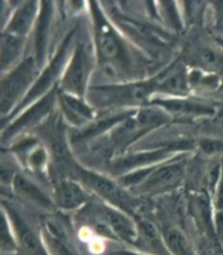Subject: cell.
<instances>
[{"instance_id": "cell-1", "label": "cell", "mask_w": 223, "mask_h": 255, "mask_svg": "<svg viewBox=\"0 0 223 255\" xmlns=\"http://www.w3.org/2000/svg\"><path fill=\"white\" fill-rule=\"evenodd\" d=\"M156 90L155 81L123 86L95 87L88 92L89 99L100 108L141 105Z\"/></svg>"}, {"instance_id": "cell-2", "label": "cell", "mask_w": 223, "mask_h": 255, "mask_svg": "<svg viewBox=\"0 0 223 255\" xmlns=\"http://www.w3.org/2000/svg\"><path fill=\"white\" fill-rule=\"evenodd\" d=\"M95 15V34L97 51L102 63L106 64L108 69H111V73L117 72L118 66H124V50L121 40L109 24L104 20L102 14L98 9H94Z\"/></svg>"}, {"instance_id": "cell-3", "label": "cell", "mask_w": 223, "mask_h": 255, "mask_svg": "<svg viewBox=\"0 0 223 255\" xmlns=\"http://www.w3.org/2000/svg\"><path fill=\"white\" fill-rule=\"evenodd\" d=\"M35 72V61L32 58L26 59L20 63L15 70L2 80L0 89V109L2 117L14 106L16 99L24 93L29 83L32 82Z\"/></svg>"}, {"instance_id": "cell-4", "label": "cell", "mask_w": 223, "mask_h": 255, "mask_svg": "<svg viewBox=\"0 0 223 255\" xmlns=\"http://www.w3.org/2000/svg\"><path fill=\"white\" fill-rule=\"evenodd\" d=\"M77 175L90 189L97 192L100 197L112 203L114 206H117L119 210H123L130 214L134 213L136 202L112 180L81 168H77Z\"/></svg>"}, {"instance_id": "cell-5", "label": "cell", "mask_w": 223, "mask_h": 255, "mask_svg": "<svg viewBox=\"0 0 223 255\" xmlns=\"http://www.w3.org/2000/svg\"><path fill=\"white\" fill-rule=\"evenodd\" d=\"M92 59L85 44H78L72 56L71 62L62 78V86L67 92L75 96H83L86 90V84Z\"/></svg>"}, {"instance_id": "cell-6", "label": "cell", "mask_w": 223, "mask_h": 255, "mask_svg": "<svg viewBox=\"0 0 223 255\" xmlns=\"http://www.w3.org/2000/svg\"><path fill=\"white\" fill-rule=\"evenodd\" d=\"M72 40H73V32L68 35V37L64 39L55 58H53L52 61L47 65V68L43 72V74L38 77V80L36 81L34 86L29 89V92L26 94L25 98L21 102L20 109L25 107L28 103L33 102L43 94L47 93V90L49 89L51 84L56 81L60 71L62 69V65L65 61V59H67V54L72 45Z\"/></svg>"}, {"instance_id": "cell-7", "label": "cell", "mask_w": 223, "mask_h": 255, "mask_svg": "<svg viewBox=\"0 0 223 255\" xmlns=\"http://www.w3.org/2000/svg\"><path fill=\"white\" fill-rule=\"evenodd\" d=\"M184 175L182 163H170L165 166L154 167L153 171L143 181L140 189L143 192L157 193L173 188L180 183Z\"/></svg>"}, {"instance_id": "cell-8", "label": "cell", "mask_w": 223, "mask_h": 255, "mask_svg": "<svg viewBox=\"0 0 223 255\" xmlns=\"http://www.w3.org/2000/svg\"><path fill=\"white\" fill-rule=\"evenodd\" d=\"M53 99H55V93H48L43 99H40L35 106L29 108L13 124L8 127V129L3 132V139L14 136L24 128H27V127H31L34 124L39 122L50 111L53 105Z\"/></svg>"}, {"instance_id": "cell-9", "label": "cell", "mask_w": 223, "mask_h": 255, "mask_svg": "<svg viewBox=\"0 0 223 255\" xmlns=\"http://www.w3.org/2000/svg\"><path fill=\"white\" fill-rule=\"evenodd\" d=\"M154 81L156 90L160 92L172 95H185L189 92L188 74L180 65L168 69Z\"/></svg>"}, {"instance_id": "cell-10", "label": "cell", "mask_w": 223, "mask_h": 255, "mask_svg": "<svg viewBox=\"0 0 223 255\" xmlns=\"http://www.w3.org/2000/svg\"><path fill=\"white\" fill-rule=\"evenodd\" d=\"M101 215L104 217L105 223L112 229L117 236L121 237L123 240L129 242H135L137 240L138 229L121 212L109 208L101 209Z\"/></svg>"}, {"instance_id": "cell-11", "label": "cell", "mask_w": 223, "mask_h": 255, "mask_svg": "<svg viewBox=\"0 0 223 255\" xmlns=\"http://www.w3.org/2000/svg\"><path fill=\"white\" fill-rule=\"evenodd\" d=\"M55 200L60 208L73 210L85 203L87 201V196L81 186L74 181L62 180L56 187Z\"/></svg>"}, {"instance_id": "cell-12", "label": "cell", "mask_w": 223, "mask_h": 255, "mask_svg": "<svg viewBox=\"0 0 223 255\" xmlns=\"http://www.w3.org/2000/svg\"><path fill=\"white\" fill-rule=\"evenodd\" d=\"M171 149H158L155 151H149V152L136 153L130 156L120 157L117 161H114L112 168L118 173L129 172L132 169H136L137 167H144L145 165H149L157 161H160L171 152Z\"/></svg>"}, {"instance_id": "cell-13", "label": "cell", "mask_w": 223, "mask_h": 255, "mask_svg": "<svg viewBox=\"0 0 223 255\" xmlns=\"http://www.w3.org/2000/svg\"><path fill=\"white\" fill-rule=\"evenodd\" d=\"M191 62L206 72L223 73V52L208 46H200L191 52Z\"/></svg>"}, {"instance_id": "cell-14", "label": "cell", "mask_w": 223, "mask_h": 255, "mask_svg": "<svg viewBox=\"0 0 223 255\" xmlns=\"http://www.w3.org/2000/svg\"><path fill=\"white\" fill-rule=\"evenodd\" d=\"M13 187L16 193L29 202L36 203L43 208H50L51 202L49 198L36 186L33 181L24 177L22 175H16L13 178Z\"/></svg>"}, {"instance_id": "cell-15", "label": "cell", "mask_w": 223, "mask_h": 255, "mask_svg": "<svg viewBox=\"0 0 223 255\" xmlns=\"http://www.w3.org/2000/svg\"><path fill=\"white\" fill-rule=\"evenodd\" d=\"M10 215L17 233V238L20 239L21 246L25 252L28 255H46L38 239L36 238L31 228L25 225L22 218L19 215H16L13 211H10Z\"/></svg>"}, {"instance_id": "cell-16", "label": "cell", "mask_w": 223, "mask_h": 255, "mask_svg": "<svg viewBox=\"0 0 223 255\" xmlns=\"http://www.w3.org/2000/svg\"><path fill=\"white\" fill-rule=\"evenodd\" d=\"M61 103L64 113L72 123L82 125L93 119L92 109L73 95H63Z\"/></svg>"}, {"instance_id": "cell-17", "label": "cell", "mask_w": 223, "mask_h": 255, "mask_svg": "<svg viewBox=\"0 0 223 255\" xmlns=\"http://www.w3.org/2000/svg\"><path fill=\"white\" fill-rule=\"evenodd\" d=\"M156 103L165 108L168 112L180 115H207L213 113V109L204 103L189 100H158Z\"/></svg>"}, {"instance_id": "cell-18", "label": "cell", "mask_w": 223, "mask_h": 255, "mask_svg": "<svg viewBox=\"0 0 223 255\" xmlns=\"http://www.w3.org/2000/svg\"><path fill=\"white\" fill-rule=\"evenodd\" d=\"M35 10V2L24 3L22 7H20L19 10L15 12L14 15L12 16L11 22L8 25L7 33L19 36V37L23 38V36L28 32V29L31 27L34 21Z\"/></svg>"}, {"instance_id": "cell-19", "label": "cell", "mask_w": 223, "mask_h": 255, "mask_svg": "<svg viewBox=\"0 0 223 255\" xmlns=\"http://www.w3.org/2000/svg\"><path fill=\"white\" fill-rule=\"evenodd\" d=\"M138 232H140V235H142L148 250L157 255H172L169 251L166 242L165 244L162 242L158 230L152 223L148 221H142L140 223V227H138Z\"/></svg>"}, {"instance_id": "cell-20", "label": "cell", "mask_w": 223, "mask_h": 255, "mask_svg": "<svg viewBox=\"0 0 223 255\" xmlns=\"http://www.w3.org/2000/svg\"><path fill=\"white\" fill-rule=\"evenodd\" d=\"M43 9L40 10L37 28H36V37H35V50H36V57H37V61H41V58L44 56L45 51V45H46V38L48 33V26L50 23V16H51V3L44 2Z\"/></svg>"}, {"instance_id": "cell-21", "label": "cell", "mask_w": 223, "mask_h": 255, "mask_svg": "<svg viewBox=\"0 0 223 255\" xmlns=\"http://www.w3.org/2000/svg\"><path fill=\"white\" fill-rule=\"evenodd\" d=\"M23 38L9 33H3L1 37V66L4 70L13 63L22 49Z\"/></svg>"}, {"instance_id": "cell-22", "label": "cell", "mask_w": 223, "mask_h": 255, "mask_svg": "<svg viewBox=\"0 0 223 255\" xmlns=\"http://www.w3.org/2000/svg\"><path fill=\"white\" fill-rule=\"evenodd\" d=\"M166 245L172 255H196L189 241L177 229H169L165 234Z\"/></svg>"}, {"instance_id": "cell-23", "label": "cell", "mask_w": 223, "mask_h": 255, "mask_svg": "<svg viewBox=\"0 0 223 255\" xmlns=\"http://www.w3.org/2000/svg\"><path fill=\"white\" fill-rule=\"evenodd\" d=\"M202 148L206 153H216L223 151V140H205L202 143Z\"/></svg>"}, {"instance_id": "cell-24", "label": "cell", "mask_w": 223, "mask_h": 255, "mask_svg": "<svg viewBox=\"0 0 223 255\" xmlns=\"http://www.w3.org/2000/svg\"><path fill=\"white\" fill-rule=\"evenodd\" d=\"M44 162H45V153L41 149L34 151V152L31 154V156H29V163H31V165L33 167L39 168L41 167V165H43Z\"/></svg>"}, {"instance_id": "cell-25", "label": "cell", "mask_w": 223, "mask_h": 255, "mask_svg": "<svg viewBox=\"0 0 223 255\" xmlns=\"http://www.w3.org/2000/svg\"><path fill=\"white\" fill-rule=\"evenodd\" d=\"M217 226H218L220 238L223 240V211H220L218 216H217Z\"/></svg>"}, {"instance_id": "cell-26", "label": "cell", "mask_w": 223, "mask_h": 255, "mask_svg": "<svg viewBox=\"0 0 223 255\" xmlns=\"http://www.w3.org/2000/svg\"><path fill=\"white\" fill-rule=\"evenodd\" d=\"M118 255H143V254H138L134 252H120L118 253Z\"/></svg>"}]
</instances>
